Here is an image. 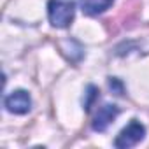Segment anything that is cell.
I'll list each match as a JSON object with an SVG mask.
<instances>
[{"label":"cell","instance_id":"cell-1","mask_svg":"<svg viewBox=\"0 0 149 149\" xmlns=\"http://www.w3.org/2000/svg\"><path fill=\"white\" fill-rule=\"evenodd\" d=\"M76 4L74 0H49L47 2V18L54 28H68L74 21Z\"/></svg>","mask_w":149,"mask_h":149},{"label":"cell","instance_id":"cell-2","mask_svg":"<svg viewBox=\"0 0 149 149\" xmlns=\"http://www.w3.org/2000/svg\"><path fill=\"white\" fill-rule=\"evenodd\" d=\"M144 135H146L144 125H142L140 121H137V119H132V121L119 132V135H118L116 140H114V146L119 147V149L133 147V146H137V144L144 139Z\"/></svg>","mask_w":149,"mask_h":149},{"label":"cell","instance_id":"cell-3","mask_svg":"<svg viewBox=\"0 0 149 149\" xmlns=\"http://www.w3.org/2000/svg\"><path fill=\"white\" fill-rule=\"evenodd\" d=\"M4 105L11 114H26L32 109V98H30L28 91L16 90V91H13L11 95L6 97Z\"/></svg>","mask_w":149,"mask_h":149},{"label":"cell","instance_id":"cell-4","mask_svg":"<svg viewBox=\"0 0 149 149\" xmlns=\"http://www.w3.org/2000/svg\"><path fill=\"white\" fill-rule=\"evenodd\" d=\"M118 114H119V107H118V105H114V104H105V105H102V107L97 111L95 118H93V123H91L93 130H95V132H105V130L109 128V125L116 119Z\"/></svg>","mask_w":149,"mask_h":149},{"label":"cell","instance_id":"cell-5","mask_svg":"<svg viewBox=\"0 0 149 149\" xmlns=\"http://www.w3.org/2000/svg\"><path fill=\"white\" fill-rule=\"evenodd\" d=\"M114 0H81V9L88 16H98L105 13Z\"/></svg>","mask_w":149,"mask_h":149},{"label":"cell","instance_id":"cell-6","mask_svg":"<svg viewBox=\"0 0 149 149\" xmlns=\"http://www.w3.org/2000/svg\"><path fill=\"white\" fill-rule=\"evenodd\" d=\"M98 97V90L95 88V86H90L88 88V98H86V102H84V107H86V111H90L91 109V105H93V100Z\"/></svg>","mask_w":149,"mask_h":149},{"label":"cell","instance_id":"cell-7","mask_svg":"<svg viewBox=\"0 0 149 149\" xmlns=\"http://www.w3.org/2000/svg\"><path fill=\"white\" fill-rule=\"evenodd\" d=\"M109 86L116 91V95H123V84L119 83V79H116V77H111L109 79Z\"/></svg>","mask_w":149,"mask_h":149}]
</instances>
